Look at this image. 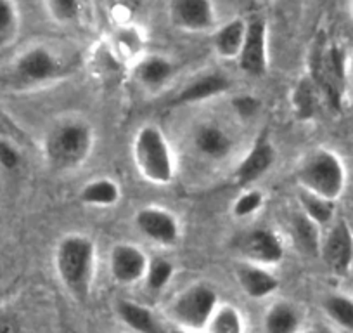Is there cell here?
<instances>
[{
    "label": "cell",
    "instance_id": "6da1fadb",
    "mask_svg": "<svg viewBox=\"0 0 353 333\" xmlns=\"http://www.w3.org/2000/svg\"><path fill=\"white\" fill-rule=\"evenodd\" d=\"M54 266L63 287L77 301H87L96 280V243L85 234H68L57 243Z\"/></svg>",
    "mask_w": 353,
    "mask_h": 333
},
{
    "label": "cell",
    "instance_id": "7a4b0ae2",
    "mask_svg": "<svg viewBox=\"0 0 353 333\" xmlns=\"http://www.w3.org/2000/svg\"><path fill=\"white\" fill-rule=\"evenodd\" d=\"M94 142V131L87 122L66 118L47 131L43 155L54 171H73L90 156Z\"/></svg>",
    "mask_w": 353,
    "mask_h": 333
},
{
    "label": "cell",
    "instance_id": "3957f363",
    "mask_svg": "<svg viewBox=\"0 0 353 333\" xmlns=\"http://www.w3.org/2000/svg\"><path fill=\"white\" fill-rule=\"evenodd\" d=\"M308 78L332 111H341L348 82V56L338 44L324 39L314 44L308 61Z\"/></svg>",
    "mask_w": 353,
    "mask_h": 333
},
{
    "label": "cell",
    "instance_id": "277c9868",
    "mask_svg": "<svg viewBox=\"0 0 353 333\" xmlns=\"http://www.w3.org/2000/svg\"><path fill=\"white\" fill-rule=\"evenodd\" d=\"M296 181L303 191L336 203L346 189V166L336 151L317 148L298 165Z\"/></svg>",
    "mask_w": 353,
    "mask_h": 333
},
{
    "label": "cell",
    "instance_id": "5b68a950",
    "mask_svg": "<svg viewBox=\"0 0 353 333\" xmlns=\"http://www.w3.org/2000/svg\"><path fill=\"white\" fill-rule=\"evenodd\" d=\"M132 155L142 178L154 186H166L175 178V160L165 134L154 125H144L137 131Z\"/></svg>",
    "mask_w": 353,
    "mask_h": 333
},
{
    "label": "cell",
    "instance_id": "8992f818",
    "mask_svg": "<svg viewBox=\"0 0 353 333\" xmlns=\"http://www.w3.org/2000/svg\"><path fill=\"white\" fill-rule=\"evenodd\" d=\"M64 75L59 56L46 46H32L19 53L9 66V84L16 89L43 86Z\"/></svg>",
    "mask_w": 353,
    "mask_h": 333
},
{
    "label": "cell",
    "instance_id": "52a82bcc",
    "mask_svg": "<svg viewBox=\"0 0 353 333\" xmlns=\"http://www.w3.org/2000/svg\"><path fill=\"white\" fill-rule=\"evenodd\" d=\"M216 307H219V295L215 288L205 283H196L185 288L173 301L170 312L172 318L182 326V330L199 332L208 326Z\"/></svg>",
    "mask_w": 353,
    "mask_h": 333
},
{
    "label": "cell",
    "instance_id": "ba28073f",
    "mask_svg": "<svg viewBox=\"0 0 353 333\" xmlns=\"http://www.w3.org/2000/svg\"><path fill=\"white\" fill-rule=\"evenodd\" d=\"M321 257L331 274L345 278L353 267V229L345 219L334 220L322 238Z\"/></svg>",
    "mask_w": 353,
    "mask_h": 333
},
{
    "label": "cell",
    "instance_id": "9c48e42d",
    "mask_svg": "<svg viewBox=\"0 0 353 333\" xmlns=\"http://www.w3.org/2000/svg\"><path fill=\"white\" fill-rule=\"evenodd\" d=\"M241 256L254 266H276L284 259V243L279 234L267 227H256L244 234L237 245Z\"/></svg>",
    "mask_w": 353,
    "mask_h": 333
},
{
    "label": "cell",
    "instance_id": "30bf717a",
    "mask_svg": "<svg viewBox=\"0 0 353 333\" xmlns=\"http://www.w3.org/2000/svg\"><path fill=\"white\" fill-rule=\"evenodd\" d=\"M241 71L250 77H263L269 71V49H267V23L256 16L248 21L246 39L237 57Z\"/></svg>",
    "mask_w": 353,
    "mask_h": 333
},
{
    "label": "cell",
    "instance_id": "8fae6325",
    "mask_svg": "<svg viewBox=\"0 0 353 333\" xmlns=\"http://www.w3.org/2000/svg\"><path fill=\"white\" fill-rule=\"evenodd\" d=\"M135 226L145 238L163 247H172L181 238L176 217L161 207H144L139 210L135 213Z\"/></svg>",
    "mask_w": 353,
    "mask_h": 333
},
{
    "label": "cell",
    "instance_id": "7c38bea8",
    "mask_svg": "<svg viewBox=\"0 0 353 333\" xmlns=\"http://www.w3.org/2000/svg\"><path fill=\"white\" fill-rule=\"evenodd\" d=\"M149 259L137 245H114L110 256L111 276L120 285H134L144 280L148 273Z\"/></svg>",
    "mask_w": 353,
    "mask_h": 333
},
{
    "label": "cell",
    "instance_id": "4fadbf2b",
    "mask_svg": "<svg viewBox=\"0 0 353 333\" xmlns=\"http://www.w3.org/2000/svg\"><path fill=\"white\" fill-rule=\"evenodd\" d=\"M274 162H276V148L267 135H258L248 155L237 165L236 172H234V181L241 188H248L254 181L263 178L270 171Z\"/></svg>",
    "mask_w": 353,
    "mask_h": 333
},
{
    "label": "cell",
    "instance_id": "5bb4252c",
    "mask_svg": "<svg viewBox=\"0 0 353 333\" xmlns=\"http://www.w3.org/2000/svg\"><path fill=\"white\" fill-rule=\"evenodd\" d=\"M170 18L179 30L205 32L215 25V6L210 0H175L170 6Z\"/></svg>",
    "mask_w": 353,
    "mask_h": 333
},
{
    "label": "cell",
    "instance_id": "9a60e30c",
    "mask_svg": "<svg viewBox=\"0 0 353 333\" xmlns=\"http://www.w3.org/2000/svg\"><path fill=\"white\" fill-rule=\"evenodd\" d=\"M230 89V80L222 73H206L201 77L189 82L188 86L176 94L170 104L172 106H185V104L203 103L206 99H212L215 96H222Z\"/></svg>",
    "mask_w": 353,
    "mask_h": 333
},
{
    "label": "cell",
    "instance_id": "2e32d148",
    "mask_svg": "<svg viewBox=\"0 0 353 333\" xmlns=\"http://www.w3.org/2000/svg\"><path fill=\"white\" fill-rule=\"evenodd\" d=\"M194 148L205 158L222 162L232 153L234 139L222 125L205 122L194 132Z\"/></svg>",
    "mask_w": 353,
    "mask_h": 333
},
{
    "label": "cell",
    "instance_id": "e0dca14e",
    "mask_svg": "<svg viewBox=\"0 0 353 333\" xmlns=\"http://www.w3.org/2000/svg\"><path fill=\"white\" fill-rule=\"evenodd\" d=\"M237 283L250 298H265L279 288V280L267 267L241 264L236 269Z\"/></svg>",
    "mask_w": 353,
    "mask_h": 333
},
{
    "label": "cell",
    "instance_id": "ac0fdd59",
    "mask_svg": "<svg viewBox=\"0 0 353 333\" xmlns=\"http://www.w3.org/2000/svg\"><path fill=\"white\" fill-rule=\"evenodd\" d=\"M291 238H293L294 247L298 248L300 254L307 257L321 256V227L315 222H312L305 213L298 212L291 219Z\"/></svg>",
    "mask_w": 353,
    "mask_h": 333
},
{
    "label": "cell",
    "instance_id": "d6986e66",
    "mask_svg": "<svg viewBox=\"0 0 353 333\" xmlns=\"http://www.w3.org/2000/svg\"><path fill=\"white\" fill-rule=\"evenodd\" d=\"M248 23L243 19H232L220 26L213 35V49L222 59H236L239 57L243 49L244 39H246Z\"/></svg>",
    "mask_w": 353,
    "mask_h": 333
},
{
    "label": "cell",
    "instance_id": "ffe728a7",
    "mask_svg": "<svg viewBox=\"0 0 353 333\" xmlns=\"http://www.w3.org/2000/svg\"><path fill=\"white\" fill-rule=\"evenodd\" d=\"M118 316L128 328L139 333H163L161 325L151 309L134 301H120L117 304Z\"/></svg>",
    "mask_w": 353,
    "mask_h": 333
},
{
    "label": "cell",
    "instance_id": "44dd1931",
    "mask_svg": "<svg viewBox=\"0 0 353 333\" xmlns=\"http://www.w3.org/2000/svg\"><path fill=\"white\" fill-rule=\"evenodd\" d=\"M120 196V186L108 178L92 179L80 189V202L88 207H113Z\"/></svg>",
    "mask_w": 353,
    "mask_h": 333
},
{
    "label": "cell",
    "instance_id": "7402d4cb",
    "mask_svg": "<svg viewBox=\"0 0 353 333\" xmlns=\"http://www.w3.org/2000/svg\"><path fill=\"white\" fill-rule=\"evenodd\" d=\"M301 328L300 311L293 304L277 302L265 314L267 333H298Z\"/></svg>",
    "mask_w": 353,
    "mask_h": 333
},
{
    "label": "cell",
    "instance_id": "603a6c76",
    "mask_svg": "<svg viewBox=\"0 0 353 333\" xmlns=\"http://www.w3.org/2000/svg\"><path fill=\"white\" fill-rule=\"evenodd\" d=\"M175 66L172 61L163 56H151L145 57L137 66V78L142 86L145 87H159L172 78Z\"/></svg>",
    "mask_w": 353,
    "mask_h": 333
},
{
    "label": "cell",
    "instance_id": "cb8c5ba5",
    "mask_svg": "<svg viewBox=\"0 0 353 333\" xmlns=\"http://www.w3.org/2000/svg\"><path fill=\"white\" fill-rule=\"evenodd\" d=\"M298 202H300L301 213H305L319 227L334 222V202H329V200L312 195V193L303 191V189H300V193H298Z\"/></svg>",
    "mask_w": 353,
    "mask_h": 333
},
{
    "label": "cell",
    "instance_id": "d4e9b609",
    "mask_svg": "<svg viewBox=\"0 0 353 333\" xmlns=\"http://www.w3.org/2000/svg\"><path fill=\"white\" fill-rule=\"evenodd\" d=\"M319 99H321V94H319L317 87L314 86V82L308 77L301 78L293 91V108L296 117L300 120L314 118L319 106Z\"/></svg>",
    "mask_w": 353,
    "mask_h": 333
},
{
    "label": "cell",
    "instance_id": "484cf974",
    "mask_svg": "<svg viewBox=\"0 0 353 333\" xmlns=\"http://www.w3.org/2000/svg\"><path fill=\"white\" fill-rule=\"evenodd\" d=\"M324 312L334 325L353 332V298L343 294H331L322 302Z\"/></svg>",
    "mask_w": 353,
    "mask_h": 333
},
{
    "label": "cell",
    "instance_id": "4316f807",
    "mask_svg": "<svg viewBox=\"0 0 353 333\" xmlns=\"http://www.w3.org/2000/svg\"><path fill=\"white\" fill-rule=\"evenodd\" d=\"M206 328L210 333H244L243 316L234 305H219Z\"/></svg>",
    "mask_w": 353,
    "mask_h": 333
},
{
    "label": "cell",
    "instance_id": "83f0119b",
    "mask_svg": "<svg viewBox=\"0 0 353 333\" xmlns=\"http://www.w3.org/2000/svg\"><path fill=\"white\" fill-rule=\"evenodd\" d=\"M19 32L18 6L9 0H0V47L12 44Z\"/></svg>",
    "mask_w": 353,
    "mask_h": 333
},
{
    "label": "cell",
    "instance_id": "f1b7e54d",
    "mask_svg": "<svg viewBox=\"0 0 353 333\" xmlns=\"http://www.w3.org/2000/svg\"><path fill=\"white\" fill-rule=\"evenodd\" d=\"M173 273H175V267L170 263L168 259H163V257H156V259L149 260L148 273H145V285H148L149 290L159 292L163 288H166V285L172 281Z\"/></svg>",
    "mask_w": 353,
    "mask_h": 333
},
{
    "label": "cell",
    "instance_id": "f546056e",
    "mask_svg": "<svg viewBox=\"0 0 353 333\" xmlns=\"http://www.w3.org/2000/svg\"><path fill=\"white\" fill-rule=\"evenodd\" d=\"M50 18L57 23H73L80 18L81 4L77 0H50L46 4Z\"/></svg>",
    "mask_w": 353,
    "mask_h": 333
},
{
    "label": "cell",
    "instance_id": "4dcf8cb0",
    "mask_svg": "<svg viewBox=\"0 0 353 333\" xmlns=\"http://www.w3.org/2000/svg\"><path fill=\"white\" fill-rule=\"evenodd\" d=\"M261 205H263V193L258 189H246L234 202L232 212L236 217H250L258 209H261Z\"/></svg>",
    "mask_w": 353,
    "mask_h": 333
},
{
    "label": "cell",
    "instance_id": "1f68e13d",
    "mask_svg": "<svg viewBox=\"0 0 353 333\" xmlns=\"http://www.w3.org/2000/svg\"><path fill=\"white\" fill-rule=\"evenodd\" d=\"M21 165V153L9 137H0V166L6 171H16Z\"/></svg>",
    "mask_w": 353,
    "mask_h": 333
},
{
    "label": "cell",
    "instance_id": "d6a6232c",
    "mask_svg": "<svg viewBox=\"0 0 353 333\" xmlns=\"http://www.w3.org/2000/svg\"><path fill=\"white\" fill-rule=\"evenodd\" d=\"M232 106L236 113L243 118H251L256 115L258 108H260V101L250 94H243V96H236L232 99Z\"/></svg>",
    "mask_w": 353,
    "mask_h": 333
},
{
    "label": "cell",
    "instance_id": "836d02e7",
    "mask_svg": "<svg viewBox=\"0 0 353 333\" xmlns=\"http://www.w3.org/2000/svg\"><path fill=\"white\" fill-rule=\"evenodd\" d=\"M0 333H21V323L11 311H0Z\"/></svg>",
    "mask_w": 353,
    "mask_h": 333
},
{
    "label": "cell",
    "instance_id": "e575fe53",
    "mask_svg": "<svg viewBox=\"0 0 353 333\" xmlns=\"http://www.w3.org/2000/svg\"><path fill=\"white\" fill-rule=\"evenodd\" d=\"M348 77L353 78V54L348 56Z\"/></svg>",
    "mask_w": 353,
    "mask_h": 333
},
{
    "label": "cell",
    "instance_id": "d590c367",
    "mask_svg": "<svg viewBox=\"0 0 353 333\" xmlns=\"http://www.w3.org/2000/svg\"><path fill=\"white\" fill-rule=\"evenodd\" d=\"M0 137H8V129L2 124V120H0Z\"/></svg>",
    "mask_w": 353,
    "mask_h": 333
},
{
    "label": "cell",
    "instance_id": "8d00e7d4",
    "mask_svg": "<svg viewBox=\"0 0 353 333\" xmlns=\"http://www.w3.org/2000/svg\"><path fill=\"white\" fill-rule=\"evenodd\" d=\"M172 333H196V332H189V330H173Z\"/></svg>",
    "mask_w": 353,
    "mask_h": 333
},
{
    "label": "cell",
    "instance_id": "74e56055",
    "mask_svg": "<svg viewBox=\"0 0 353 333\" xmlns=\"http://www.w3.org/2000/svg\"><path fill=\"white\" fill-rule=\"evenodd\" d=\"M350 18H352V21H353V2L350 4Z\"/></svg>",
    "mask_w": 353,
    "mask_h": 333
},
{
    "label": "cell",
    "instance_id": "f35d334b",
    "mask_svg": "<svg viewBox=\"0 0 353 333\" xmlns=\"http://www.w3.org/2000/svg\"><path fill=\"white\" fill-rule=\"evenodd\" d=\"M312 333H314V332H312Z\"/></svg>",
    "mask_w": 353,
    "mask_h": 333
}]
</instances>
